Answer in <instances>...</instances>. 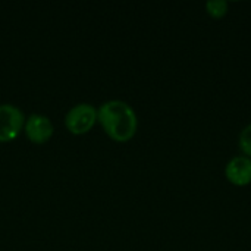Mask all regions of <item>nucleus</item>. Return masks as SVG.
<instances>
[{"label": "nucleus", "mask_w": 251, "mask_h": 251, "mask_svg": "<svg viewBox=\"0 0 251 251\" xmlns=\"http://www.w3.org/2000/svg\"><path fill=\"white\" fill-rule=\"evenodd\" d=\"M97 122L116 143L131 141L138 129V116L134 107L119 99H112L97 107Z\"/></svg>", "instance_id": "f257e3e1"}, {"label": "nucleus", "mask_w": 251, "mask_h": 251, "mask_svg": "<svg viewBox=\"0 0 251 251\" xmlns=\"http://www.w3.org/2000/svg\"><path fill=\"white\" fill-rule=\"evenodd\" d=\"M97 124V107L91 103H76L65 115V126L74 135H84Z\"/></svg>", "instance_id": "f03ea898"}, {"label": "nucleus", "mask_w": 251, "mask_h": 251, "mask_svg": "<svg viewBox=\"0 0 251 251\" xmlns=\"http://www.w3.org/2000/svg\"><path fill=\"white\" fill-rule=\"evenodd\" d=\"M25 113L12 103L0 104V143H10L24 131Z\"/></svg>", "instance_id": "7ed1b4c3"}, {"label": "nucleus", "mask_w": 251, "mask_h": 251, "mask_svg": "<svg viewBox=\"0 0 251 251\" xmlns=\"http://www.w3.org/2000/svg\"><path fill=\"white\" fill-rule=\"evenodd\" d=\"M24 132L32 144H46L54 132L51 119L44 113H31L24 124Z\"/></svg>", "instance_id": "20e7f679"}, {"label": "nucleus", "mask_w": 251, "mask_h": 251, "mask_svg": "<svg viewBox=\"0 0 251 251\" xmlns=\"http://www.w3.org/2000/svg\"><path fill=\"white\" fill-rule=\"evenodd\" d=\"M225 178L235 187H247L251 184V159L240 154L232 157L225 166Z\"/></svg>", "instance_id": "39448f33"}, {"label": "nucleus", "mask_w": 251, "mask_h": 251, "mask_svg": "<svg viewBox=\"0 0 251 251\" xmlns=\"http://www.w3.org/2000/svg\"><path fill=\"white\" fill-rule=\"evenodd\" d=\"M206 13L213 19H222L226 16L229 4L225 0H210L204 4Z\"/></svg>", "instance_id": "423d86ee"}, {"label": "nucleus", "mask_w": 251, "mask_h": 251, "mask_svg": "<svg viewBox=\"0 0 251 251\" xmlns=\"http://www.w3.org/2000/svg\"><path fill=\"white\" fill-rule=\"evenodd\" d=\"M238 147L241 150V154L251 159V124L241 129L238 135Z\"/></svg>", "instance_id": "0eeeda50"}]
</instances>
